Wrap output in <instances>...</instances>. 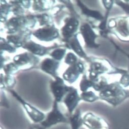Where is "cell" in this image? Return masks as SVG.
Returning <instances> with one entry per match:
<instances>
[{"label":"cell","mask_w":129,"mask_h":129,"mask_svg":"<svg viewBox=\"0 0 129 129\" xmlns=\"http://www.w3.org/2000/svg\"><path fill=\"white\" fill-rule=\"evenodd\" d=\"M129 98V89L124 88L118 81L108 83L99 93V98L116 107Z\"/></svg>","instance_id":"1"},{"label":"cell","mask_w":129,"mask_h":129,"mask_svg":"<svg viewBox=\"0 0 129 129\" xmlns=\"http://www.w3.org/2000/svg\"><path fill=\"white\" fill-rule=\"evenodd\" d=\"M110 34L114 35L122 42H129V16L111 18L108 22Z\"/></svg>","instance_id":"2"},{"label":"cell","mask_w":129,"mask_h":129,"mask_svg":"<svg viewBox=\"0 0 129 129\" xmlns=\"http://www.w3.org/2000/svg\"><path fill=\"white\" fill-rule=\"evenodd\" d=\"M73 87L68 86L64 83L63 80L57 76L55 80L50 83V89L57 102H60L63 97L71 91Z\"/></svg>","instance_id":"3"},{"label":"cell","mask_w":129,"mask_h":129,"mask_svg":"<svg viewBox=\"0 0 129 129\" xmlns=\"http://www.w3.org/2000/svg\"><path fill=\"white\" fill-rule=\"evenodd\" d=\"M33 35L40 41L49 42L57 38L59 36V32L55 26L52 24L35 30Z\"/></svg>","instance_id":"4"},{"label":"cell","mask_w":129,"mask_h":129,"mask_svg":"<svg viewBox=\"0 0 129 129\" xmlns=\"http://www.w3.org/2000/svg\"><path fill=\"white\" fill-rule=\"evenodd\" d=\"M80 29V33L84 39L87 47L89 48H98L99 47L100 45L96 43L95 42L98 35L95 33L88 23H84L81 26Z\"/></svg>","instance_id":"5"},{"label":"cell","mask_w":129,"mask_h":129,"mask_svg":"<svg viewBox=\"0 0 129 129\" xmlns=\"http://www.w3.org/2000/svg\"><path fill=\"white\" fill-rule=\"evenodd\" d=\"M83 64L80 61H78L70 65L69 67L63 74L62 77L69 83H72L76 81L79 75L83 72Z\"/></svg>","instance_id":"6"},{"label":"cell","mask_w":129,"mask_h":129,"mask_svg":"<svg viewBox=\"0 0 129 129\" xmlns=\"http://www.w3.org/2000/svg\"><path fill=\"white\" fill-rule=\"evenodd\" d=\"M10 91L14 95V97H15L18 100V101H19L22 104L28 114L35 122L41 121L44 118L45 115L43 113L40 112L39 110L37 109L34 107L32 106L28 103L25 102L23 100H22L20 96L18 95V94L15 91L10 90Z\"/></svg>","instance_id":"7"},{"label":"cell","mask_w":129,"mask_h":129,"mask_svg":"<svg viewBox=\"0 0 129 129\" xmlns=\"http://www.w3.org/2000/svg\"><path fill=\"white\" fill-rule=\"evenodd\" d=\"M79 21L75 17H70L65 21V24L62 27L61 31L64 41L67 42L75 34L78 29Z\"/></svg>","instance_id":"8"},{"label":"cell","mask_w":129,"mask_h":129,"mask_svg":"<svg viewBox=\"0 0 129 129\" xmlns=\"http://www.w3.org/2000/svg\"><path fill=\"white\" fill-rule=\"evenodd\" d=\"M17 34L10 35L7 36V40L9 43L13 44L16 47L22 46L30 38L31 33L27 29L18 32Z\"/></svg>","instance_id":"9"},{"label":"cell","mask_w":129,"mask_h":129,"mask_svg":"<svg viewBox=\"0 0 129 129\" xmlns=\"http://www.w3.org/2000/svg\"><path fill=\"white\" fill-rule=\"evenodd\" d=\"M81 100V99L78 94L77 89L73 87L65 96L63 99V102L67 106L69 112L72 113Z\"/></svg>","instance_id":"10"},{"label":"cell","mask_w":129,"mask_h":129,"mask_svg":"<svg viewBox=\"0 0 129 129\" xmlns=\"http://www.w3.org/2000/svg\"><path fill=\"white\" fill-rule=\"evenodd\" d=\"M59 66V62L53 58H45L41 64V69L44 72L55 78L57 75L56 70Z\"/></svg>","instance_id":"11"},{"label":"cell","mask_w":129,"mask_h":129,"mask_svg":"<svg viewBox=\"0 0 129 129\" xmlns=\"http://www.w3.org/2000/svg\"><path fill=\"white\" fill-rule=\"evenodd\" d=\"M38 58L27 52L16 55L13 58L14 62L18 67L24 66L28 64H34L38 62Z\"/></svg>","instance_id":"12"},{"label":"cell","mask_w":129,"mask_h":129,"mask_svg":"<svg viewBox=\"0 0 129 129\" xmlns=\"http://www.w3.org/2000/svg\"><path fill=\"white\" fill-rule=\"evenodd\" d=\"M22 47L32 53L40 56L45 55L48 50V48L29 40L25 42Z\"/></svg>","instance_id":"13"},{"label":"cell","mask_w":129,"mask_h":129,"mask_svg":"<svg viewBox=\"0 0 129 129\" xmlns=\"http://www.w3.org/2000/svg\"><path fill=\"white\" fill-rule=\"evenodd\" d=\"M69 46L80 57L85 59H88L86 53L83 50L80 42L77 38V34H75L71 38H70L68 41Z\"/></svg>","instance_id":"14"},{"label":"cell","mask_w":129,"mask_h":129,"mask_svg":"<svg viewBox=\"0 0 129 129\" xmlns=\"http://www.w3.org/2000/svg\"><path fill=\"white\" fill-rule=\"evenodd\" d=\"M77 2L78 6L81 9L83 14L89 17H92L98 20L102 21L104 19V16H103L102 14L98 11L92 10L89 9L86 6H85L80 1H77Z\"/></svg>","instance_id":"15"},{"label":"cell","mask_w":129,"mask_h":129,"mask_svg":"<svg viewBox=\"0 0 129 129\" xmlns=\"http://www.w3.org/2000/svg\"><path fill=\"white\" fill-rule=\"evenodd\" d=\"M62 120H64V117L62 115V114L58 110L57 102L55 101L53 110L49 114L47 121H49V122H51L52 123H55Z\"/></svg>","instance_id":"16"},{"label":"cell","mask_w":129,"mask_h":129,"mask_svg":"<svg viewBox=\"0 0 129 129\" xmlns=\"http://www.w3.org/2000/svg\"><path fill=\"white\" fill-rule=\"evenodd\" d=\"M33 9L34 10L43 11L49 9L54 4V1H34Z\"/></svg>","instance_id":"17"},{"label":"cell","mask_w":129,"mask_h":129,"mask_svg":"<svg viewBox=\"0 0 129 129\" xmlns=\"http://www.w3.org/2000/svg\"><path fill=\"white\" fill-rule=\"evenodd\" d=\"M80 98L81 100L88 102H92L100 99L99 96L96 95L92 91L82 92L80 94Z\"/></svg>","instance_id":"18"},{"label":"cell","mask_w":129,"mask_h":129,"mask_svg":"<svg viewBox=\"0 0 129 129\" xmlns=\"http://www.w3.org/2000/svg\"><path fill=\"white\" fill-rule=\"evenodd\" d=\"M94 84V82L88 79L87 77V76L85 75H84L82 77V78L81 79V81L80 83V90L82 92L86 91L89 87L93 86Z\"/></svg>","instance_id":"19"},{"label":"cell","mask_w":129,"mask_h":129,"mask_svg":"<svg viewBox=\"0 0 129 129\" xmlns=\"http://www.w3.org/2000/svg\"><path fill=\"white\" fill-rule=\"evenodd\" d=\"M11 6L8 4L5 1V3H1V21L4 22L6 20L7 15L10 11Z\"/></svg>","instance_id":"20"},{"label":"cell","mask_w":129,"mask_h":129,"mask_svg":"<svg viewBox=\"0 0 129 129\" xmlns=\"http://www.w3.org/2000/svg\"><path fill=\"white\" fill-rule=\"evenodd\" d=\"M36 19L38 20L40 25H52V19L50 16L46 14H39L35 16Z\"/></svg>","instance_id":"21"},{"label":"cell","mask_w":129,"mask_h":129,"mask_svg":"<svg viewBox=\"0 0 129 129\" xmlns=\"http://www.w3.org/2000/svg\"><path fill=\"white\" fill-rule=\"evenodd\" d=\"M66 51V49L64 48H57L53 50L50 55L53 59L59 61L61 60L63 58Z\"/></svg>","instance_id":"22"},{"label":"cell","mask_w":129,"mask_h":129,"mask_svg":"<svg viewBox=\"0 0 129 129\" xmlns=\"http://www.w3.org/2000/svg\"><path fill=\"white\" fill-rule=\"evenodd\" d=\"M19 69V67L13 63H10L6 64L4 67V70L6 75H11L16 73Z\"/></svg>","instance_id":"23"},{"label":"cell","mask_w":129,"mask_h":129,"mask_svg":"<svg viewBox=\"0 0 129 129\" xmlns=\"http://www.w3.org/2000/svg\"><path fill=\"white\" fill-rule=\"evenodd\" d=\"M119 82L124 88L128 89L129 88V71L128 70L121 75Z\"/></svg>","instance_id":"24"},{"label":"cell","mask_w":129,"mask_h":129,"mask_svg":"<svg viewBox=\"0 0 129 129\" xmlns=\"http://www.w3.org/2000/svg\"><path fill=\"white\" fill-rule=\"evenodd\" d=\"M1 50L7 51L10 53L15 52L16 51V49L13 47L11 44L8 42H7L4 39L1 38Z\"/></svg>","instance_id":"25"},{"label":"cell","mask_w":129,"mask_h":129,"mask_svg":"<svg viewBox=\"0 0 129 129\" xmlns=\"http://www.w3.org/2000/svg\"><path fill=\"white\" fill-rule=\"evenodd\" d=\"M114 4L120 7L126 16H129V1H114Z\"/></svg>","instance_id":"26"},{"label":"cell","mask_w":129,"mask_h":129,"mask_svg":"<svg viewBox=\"0 0 129 129\" xmlns=\"http://www.w3.org/2000/svg\"><path fill=\"white\" fill-rule=\"evenodd\" d=\"M78 62L77 57L73 53L69 52L68 53L64 59V62L69 65H71L72 64Z\"/></svg>","instance_id":"27"},{"label":"cell","mask_w":129,"mask_h":129,"mask_svg":"<svg viewBox=\"0 0 129 129\" xmlns=\"http://www.w3.org/2000/svg\"><path fill=\"white\" fill-rule=\"evenodd\" d=\"M3 81L5 83L4 85L8 87H12L15 84V79L11 75H6L5 77L3 78Z\"/></svg>","instance_id":"28"},{"label":"cell","mask_w":129,"mask_h":129,"mask_svg":"<svg viewBox=\"0 0 129 129\" xmlns=\"http://www.w3.org/2000/svg\"><path fill=\"white\" fill-rule=\"evenodd\" d=\"M102 2L106 10H111L114 4V1H103Z\"/></svg>","instance_id":"29"},{"label":"cell","mask_w":129,"mask_h":129,"mask_svg":"<svg viewBox=\"0 0 129 129\" xmlns=\"http://www.w3.org/2000/svg\"><path fill=\"white\" fill-rule=\"evenodd\" d=\"M21 3H19L20 5L26 9H28L30 6V1H21Z\"/></svg>","instance_id":"30"}]
</instances>
